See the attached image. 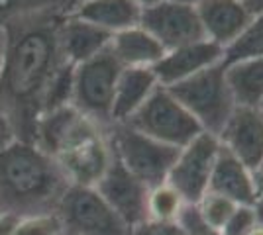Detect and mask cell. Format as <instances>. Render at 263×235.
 <instances>
[{
    "mask_svg": "<svg viewBox=\"0 0 263 235\" xmlns=\"http://www.w3.org/2000/svg\"><path fill=\"white\" fill-rule=\"evenodd\" d=\"M63 16L49 12L4 28L6 51L0 69V106L20 141L33 143L47 89L65 63L57 39Z\"/></svg>",
    "mask_w": 263,
    "mask_h": 235,
    "instance_id": "cell-1",
    "label": "cell"
},
{
    "mask_svg": "<svg viewBox=\"0 0 263 235\" xmlns=\"http://www.w3.org/2000/svg\"><path fill=\"white\" fill-rule=\"evenodd\" d=\"M33 143L53 157L69 184L75 186L95 188L112 163L108 130L73 104L42 114Z\"/></svg>",
    "mask_w": 263,
    "mask_h": 235,
    "instance_id": "cell-2",
    "label": "cell"
},
{
    "mask_svg": "<svg viewBox=\"0 0 263 235\" xmlns=\"http://www.w3.org/2000/svg\"><path fill=\"white\" fill-rule=\"evenodd\" d=\"M69 186L53 157L35 143L14 139L0 151V212L18 218L57 212Z\"/></svg>",
    "mask_w": 263,
    "mask_h": 235,
    "instance_id": "cell-3",
    "label": "cell"
},
{
    "mask_svg": "<svg viewBox=\"0 0 263 235\" xmlns=\"http://www.w3.org/2000/svg\"><path fill=\"white\" fill-rule=\"evenodd\" d=\"M167 90L191 112L206 134L218 135L236 110V100L226 80L224 63L204 69Z\"/></svg>",
    "mask_w": 263,
    "mask_h": 235,
    "instance_id": "cell-4",
    "label": "cell"
},
{
    "mask_svg": "<svg viewBox=\"0 0 263 235\" xmlns=\"http://www.w3.org/2000/svg\"><path fill=\"white\" fill-rule=\"evenodd\" d=\"M122 71L110 47L73 71V106L106 130L112 125V104Z\"/></svg>",
    "mask_w": 263,
    "mask_h": 235,
    "instance_id": "cell-5",
    "label": "cell"
},
{
    "mask_svg": "<svg viewBox=\"0 0 263 235\" xmlns=\"http://www.w3.org/2000/svg\"><path fill=\"white\" fill-rule=\"evenodd\" d=\"M108 141L112 155L149 188L163 184L179 155L177 147L165 145L126 123L110 125Z\"/></svg>",
    "mask_w": 263,
    "mask_h": 235,
    "instance_id": "cell-6",
    "label": "cell"
},
{
    "mask_svg": "<svg viewBox=\"0 0 263 235\" xmlns=\"http://www.w3.org/2000/svg\"><path fill=\"white\" fill-rule=\"evenodd\" d=\"M126 125L177 149L189 145L197 135L202 134L200 123L165 87H157Z\"/></svg>",
    "mask_w": 263,
    "mask_h": 235,
    "instance_id": "cell-7",
    "label": "cell"
},
{
    "mask_svg": "<svg viewBox=\"0 0 263 235\" xmlns=\"http://www.w3.org/2000/svg\"><path fill=\"white\" fill-rule=\"evenodd\" d=\"M67 231L77 235H130V227L92 186L71 184L57 206Z\"/></svg>",
    "mask_w": 263,
    "mask_h": 235,
    "instance_id": "cell-8",
    "label": "cell"
},
{
    "mask_svg": "<svg viewBox=\"0 0 263 235\" xmlns=\"http://www.w3.org/2000/svg\"><path fill=\"white\" fill-rule=\"evenodd\" d=\"M218 151V137L206 132H202L189 145L179 149V155L165 182L179 192L185 204L197 206L200 198L209 192L210 177Z\"/></svg>",
    "mask_w": 263,
    "mask_h": 235,
    "instance_id": "cell-9",
    "label": "cell"
},
{
    "mask_svg": "<svg viewBox=\"0 0 263 235\" xmlns=\"http://www.w3.org/2000/svg\"><path fill=\"white\" fill-rule=\"evenodd\" d=\"M140 26L163 45L165 51L206 39L197 6L183 0H161L142 10Z\"/></svg>",
    "mask_w": 263,
    "mask_h": 235,
    "instance_id": "cell-10",
    "label": "cell"
},
{
    "mask_svg": "<svg viewBox=\"0 0 263 235\" xmlns=\"http://www.w3.org/2000/svg\"><path fill=\"white\" fill-rule=\"evenodd\" d=\"M97 192L106 200L110 208L128 224V227H136L145 220L147 213V200H149V186L143 184L138 177H134L128 168L112 155V163L97 182Z\"/></svg>",
    "mask_w": 263,
    "mask_h": 235,
    "instance_id": "cell-11",
    "label": "cell"
},
{
    "mask_svg": "<svg viewBox=\"0 0 263 235\" xmlns=\"http://www.w3.org/2000/svg\"><path fill=\"white\" fill-rule=\"evenodd\" d=\"M216 137L224 149L255 170L263 163V110L236 106Z\"/></svg>",
    "mask_w": 263,
    "mask_h": 235,
    "instance_id": "cell-12",
    "label": "cell"
},
{
    "mask_svg": "<svg viewBox=\"0 0 263 235\" xmlns=\"http://www.w3.org/2000/svg\"><path fill=\"white\" fill-rule=\"evenodd\" d=\"M222 59H224V49L209 39H202L197 44H189L167 51L152 67V71L159 87L169 89L204 69L218 65L222 63Z\"/></svg>",
    "mask_w": 263,
    "mask_h": 235,
    "instance_id": "cell-13",
    "label": "cell"
},
{
    "mask_svg": "<svg viewBox=\"0 0 263 235\" xmlns=\"http://www.w3.org/2000/svg\"><path fill=\"white\" fill-rule=\"evenodd\" d=\"M195 6L204 37L222 49H226L253 18L246 0H198Z\"/></svg>",
    "mask_w": 263,
    "mask_h": 235,
    "instance_id": "cell-14",
    "label": "cell"
},
{
    "mask_svg": "<svg viewBox=\"0 0 263 235\" xmlns=\"http://www.w3.org/2000/svg\"><path fill=\"white\" fill-rule=\"evenodd\" d=\"M112 37L114 34H110L95 24L75 18L71 14H65L57 28L61 55L65 59V63L73 67L99 55L100 51L108 49Z\"/></svg>",
    "mask_w": 263,
    "mask_h": 235,
    "instance_id": "cell-15",
    "label": "cell"
},
{
    "mask_svg": "<svg viewBox=\"0 0 263 235\" xmlns=\"http://www.w3.org/2000/svg\"><path fill=\"white\" fill-rule=\"evenodd\" d=\"M209 190L230 198L238 206H253L259 200L253 182V173L222 145L212 168Z\"/></svg>",
    "mask_w": 263,
    "mask_h": 235,
    "instance_id": "cell-16",
    "label": "cell"
},
{
    "mask_svg": "<svg viewBox=\"0 0 263 235\" xmlns=\"http://www.w3.org/2000/svg\"><path fill=\"white\" fill-rule=\"evenodd\" d=\"M67 14L95 24L110 34L140 26L142 20V8L134 0H85Z\"/></svg>",
    "mask_w": 263,
    "mask_h": 235,
    "instance_id": "cell-17",
    "label": "cell"
},
{
    "mask_svg": "<svg viewBox=\"0 0 263 235\" xmlns=\"http://www.w3.org/2000/svg\"><path fill=\"white\" fill-rule=\"evenodd\" d=\"M157 87L159 82L152 69H124L118 78L112 104V125L128 122L147 102Z\"/></svg>",
    "mask_w": 263,
    "mask_h": 235,
    "instance_id": "cell-18",
    "label": "cell"
},
{
    "mask_svg": "<svg viewBox=\"0 0 263 235\" xmlns=\"http://www.w3.org/2000/svg\"><path fill=\"white\" fill-rule=\"evenodd\" d=\"M110 49L124 69H152L167 53L163 45L142 26H134L114 34Z\"/></svg>",
    "mask_w": 263,
    "mask_h": 235,
    "instance_id": "cell-19",
    "label": "cell"
},
{
    "mask_svg": "<svg viewBox=\"0 0 263 235\" xmlns=\"http://www.w3.org/2000/svg\"><path fill=\"white\" fill-rule=\"evenodd\" d=\"M226 67V80L236 106L259 108L263 104V57L246 59Z\"/></svg>",
    "mask_w": 263,
    "mask_h": 235,
    "instance_id": "cell-20",
    "label": "cell"
},
{
    "mask_svg": "<svg viewBox=\"0 0 263 235\" xmlns=\"http://www.w3.org/2000/svg\"><path fill=\"white\" fill-rule=\"evenodd\" d=\"M71 10L69 0H0V28L32 18L40 14H67Z\"/></svg>",
    "mask_w": 263,
    "mask_h": 235,
    "instance_id": "cell-21",
    "label": "cell"
},
{
    "mask_svg": "<svg viewBox=\"0 0 263 235\" xmlns=\"http://www.w3.org/2000/svg\"><path fill=\"white\" fill-rule=\"evenodd\" d=\"M263 57V12L253 14L252 22L241 32L226 49H224V65H232L246 59Z\"/></svg>",
    "mask_w": 263,
    "mask_h": 235,
    "instance_id": "cell-22",
    "label": "cell"
},
{
    "mask_svg": "<svg viewBox=\"0 0 263 235\" xmlns=\"http://www.w3.org/2000/svg\"><path fill=\"white\" fill-rule=\"evenodd\" d=\"M186 204L179 196V192L169 186L167 182L159 184L149 190V200H147V213L149 220H159V222H175L183 212Z\"/></svg>",
    "mask_w": 263,
    "mask_h": 235,
    "instance_id": "cell-23",
    "label": "cell"
},
{
    "mask_svg": "<svg viewBox=\"0 0 263 235\" xmlns=\"http://www.w3.org/2000/svg\"><path fill=\"white\" fill-rule=\"evenodd\" d=\"M195 208H197V212L200 213V218L206 224L222 231V227L230 220L234 210L238 208V204L232 202L230 198H226V196H220L216 192L209 190L200 198V202H198Z\"/></svg>",
    "mask_w": 263,
    "mask_h": 235,
    "instance_id": "cell-24",
    "label": "cell"
},
{
    "mask_svg": "<svg viewBox=\"0 0 263 235\" xmlns=\"http://www.w3.org/2000/svg\"><path fill=\"white\" fill-rule=\"evenodd\" d=\"M73 71H75L73 65L63 63L61 69L55 73L53 80H51V84L47 89V94H45L44 112L73 104Z\"/></svg>",
    "mask_w": 263,
    "mask_h": 235,
    "instance_id": "cell-25",
    "label": "cell"
},
{
    "mask_svg": "<svg viewBox=\"0 0 263 235\" xmlns=\"http://www.w3.org/2000/svg\"><path fill=\"white\" fill-rule=\"evenodd\" d=\"M65 225L57 212H44L24 216L18 220L16 229L12 235H61Z\"/></svg>",
    "mask_w": 263,
    "mask_h": 235,
    "instance_id": "cell-26",
    "label": "cell"
},
{
    "mask_svg": "<svg viewBox=\"0 0 263 235\" xmlns=\"http://www.w3.org/2000/svg\"><path fill=\"white\" fill-rule=\"evenodd\" d=\"M257 224V212L255 204L253 206H238L226 225L222 227L224 235H248Z\"/></svg>",
    "mask_w": 263,
    "mask_h": 235,
    "instance_id": "cell-27",
    "label": "cell"
},
{
    "mask_svg": "<svg viewBox=\"0 0 263 235\" xmlns=\"http://www.w3.org/2000/svg\"><path fill=\"white\" fill-rule=\"evenodd\" d=\"M179 224L183 225L186 235H224L220 229L206 224L200 218V213L197 212V208L191 206V204H186L183 208V212L179 216Z\"/></svg>",
    "mask_w": 263,
    "mask_h": 235,
    "instance_id": "cell-28",
    "label": "cell"
},
{
    "mask_svg": "<svg viewBox=\"0 0 263 235\" xmlns=\"http://www.w3.org/2000/svg\"><path fill=\"white\" fill-rule=\"evenodd\" d=\"M130 235H186L183 225L175 222H159V220H145L136 227H132Z\"/></svg>",
    "mask_w": 263,
    "mask_h": 235,
    "instance_id": "cell-29",
    "label": "cell"
},
{
    "mask_svg": "<svg viewBox=\"0 0 263 235\" xmlns=\"http://www.w3.org/2000/svg\"><path fill=\"white\" fill-rule=\"evenodd\" d=\"M16 139V134H14V127L10 123V118L6 116L4 108L0 106V151L4 147H8Z\"/></svg>",
    "mask_w": 263,
    "mask_h": 235,
    "instance_id": "cell-30",
    "label": "cell"
},
{
    "mask_svg": "<svg viewBox=\"0 0 263 235\" xmlns=\"http://www.w3.org/2000/svg\"><path fill=\"white\" fill-rule=\"evenodd\" d=\"M18 216H12V213L0 212V235H12L18 224Z\"/></svg>",
    "mask_w": 263,
    "mask_h": 235,
    "instance_id": "cell-31",
    "label": "cell"
},
{
    "mask_svg": "<svg viewBox=\"0 0 263 235\" xmlns=\"http://www.w3.org/2000/svg\"><path fill=\"white\" fill-rule=\"evenodd\" d=\"M252 173H253V182H255L257 196H259V200H263V163L255 170H252Z\"/></svg>",
    "mask_w": 263,
    "mask_h": 235,
    "instance_id": "cell-32",
    "label": "cell"
},
{
    "mask_svg": "<svg viewBox=\"0 0 263 235\" xmlns=\"http://www.w3.org/2000/svg\"><path fill=\"white\" fill-rule=\"evenodd\" d=\"M4 51H6V30L0 28V69H2V61H4Z\"/></svg>",
    "mask_w": 263,
    "mask_h": 235,
    "instance_id": "cell-33",
    "label": "cell"
},
{
    "mask_svg": "<svg viewBox=\"0 0 263 235\" xmlns=\"http://www.w3.org/2000/svg\"><path fill=\"white\" fill-rule=\"evenodd\" d=\"M142 10H145V8H149V6H155V4H159L161 0H134Z\"/></svg>",
    "mask_w": 263,
    "mask_h": 235,
    "instance_id": "cell-34",
    "label": "cell"
},
{
    "mask_svg": "<svg viewBox=\"0 0 263 235\" xmlns=\"http://www.w3.org/2000/svg\"><path fill=\"white\" fill-rule=\"evenodd\" d=\"M79 2H85V0H69V4H71V8H73V6H77Z\"/></svg>",
    "mask_w": 263,
    "mask_h": 235,
    "instance_id": "cell-35",
    "label": "cell"
},
{
    "mask_svg": "<svg viewBox=\"0 0 263 235\" xmlns=\"http://www.w3.org/2000/svg\"><path fill=\"white\" fill-rule=\"evenodd\" d=\"M183 2H191V4H197L198 0H183Z\"/></svg>",
    "mask_w": 263,
    "mask_h": 235,
    "instance_id": "cell-36",
    "label": "cell"
},
{
    "mask_svg": "<svg viewBox=\"0 0 263 235\" xmlns=\"http://www.w3.org/2000/svg\"><path fill=\"white\" fill-rule=\"evenodd\" d=\"M61 235H77V233H71V231H67V229H65V231H63Z\"/></svg>",
    "mask_w": 263,
    "mask_h": 235,
    "instance_id": "cell-37",
    "label": "cell"
},
{
    "mask_svg": "<svg viewBox=\"0 0 263 235\" xmlns=\"http://www.w3.org/2000/svg\"><path fill=\"white\" fill-rule=\"evenodd\" d=\"M261 110H263V104H261Z\"/></svg>",
    "mask_w": 263,
    "mask_h": 235,
    "instance_id": "cell-38",
    "label": "cell"
}]
</instances>
